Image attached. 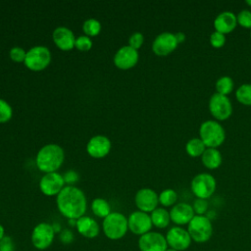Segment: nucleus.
I'll list each match as a JSON object with an SVG mask.
<instances>
[{
    "instance_id": "f03ea898",
    "label": "nucleus",
    "mask_w": 251,
    "mask_h": 251,
    "mask_svg": "<svg viewBox=\"0 0 251 251\" xmlns=\"http://www.w3.org/2000/svg\"><path fill=\"white\" fill-rule=\"evenodd\" d=\"M64 161V151L56 144L43 146L36 156L37 168L45 173H54Z\"/></svg>"
},
{
    "instance_id": "4468645a",
    "label": "nucleus",
    "mask_w": 251,
    "mask_h": 251,
    "mask_svg": "<svg viewBox=\"0 0 251 251\" xmlns=\"http://www.w3.org/2000/svg\"><path fill=\"white\" fill-rule=\"evenodd\" d=\"M134 201L139 211L151 213L159 204V195L151 188H141L135 194Z\"/></svg>"
},
{
    "instance_id": "7c9ffc66",
    "label": "nucleus",
    "mask_w": 251,
    "mask_h": 251,
    "mask_svg": "<svg viewBox=\"0 0 251 251\" xmlns=\"http://www.w3.org/2000/svg\"><path fill=\"white\" fill-rule=\"evenodd\" d=\"M209 41H210V44L212 47H214L216 49H220L225 46V44L226 42V38L225 34L218 32V31H213L210 34Z\"/></svg>"
},
{
    "instance_id": "58836bf2",
    "label": "nucleus",
    "mask_w": 251,
    "mask_h": 251,
    "mask_svg": "<svg viewBox=\"0 0 251 251\" xmlns=\"http://www.w3.org/2000/svg\"><path fill=\"white\" fill-rule=\"evenodd\" d=\"M63 177H64L65 182H68V183H74V182L77 181V179H78L77 174L75 172H74V171L67 172Z\"/></svg>"
},
{
    "instance_id": "f704fd0d",
    "label": "nucleus",
    "mask_w": 251,
    "mask_h": 251,
    "mask_svg": "<svg viewBox=\"0 0 251 251\" xmlns=\"http://www.w3.org/2000/svg\"><path fill=\"white\" fill-rule=\"evenodd\" d=\"M26 53L25 52V50L21 47H14L10 50V58L15 61V62H25Z\"/></svg>"
},
{
    "instance_id": "dca6fc26",
    "label": "nucleus",
    "mask_w": 251,
    "mask_h": 251,
    "mask_svg": "<svg viewBox=\"0 0 251 251\" xmlns=\"http://www.w3.org/2000/svg\"><path fill=\"white\" fill-rule=\"evenodd\" d=\"M64 177L57 173H47L44 175L39 183L40 190L48 196L58 195L59 192L64 188Z\"/></svg>"
},
{
    "instance_id": "f8f14e48",
    "label": "nucleus",
    "mask_w": 251,
    "mask_h": 251,
    "mask_svg": "<svg viewBox=\"0 0 251 251\" xmlns=\"http://www.w3.org/2000/svg\"><path fill=\"white\" fill-rule=\"evenodd\" d=\"M137 245L139 251H166L168 249L165 235L157 231H149L139 236Z\"/></svg>"
},
{
    "instance_id": "6e6552de",
    "label": "nucleus",
    "mask_w": 251,
    "mask_h": 251,
    "mask_svg": "<svg viewBox=\"0 0 251 251\" xmlns=\"http://www.w3.org/2000/svg\"><path fill=\"white\" fill-rule=\"evenodd\" d=\"M55 234L51 224L39 223L31 231V244L37 250H46L53 244Z\"/></svg>"
},
{
    "instance_id": "412c9836",
    "label": "nucleus",
    "mask_w": 251,
    "mask_h": 251,
    "mask_svg": "<svg viewBox=\"0 0 251 251\" xmlns=\"http://www.w3.org/2000/svg\"><path fill=\"white\" fill-rule=\"evenodd\" d=\"M53 40L61 50H71L75 46V36L71 29L60 26L53 31Z\"/></svg>"
},
{
    "instance_id": "20e7f679",
    "label": "nucleus",
    "mask_w": 251,
    "mask_h": 251,
    "mask_svg": "<svg viewBox=\"0 0 251 251\" xmlns=\"http://www.w3.org/2000/svg\"><path fill=\"white\" fill-rule=\"evenodd\" d=\"M102 231L111 240L122 239L128 231L127 218L119 212H111L102 222Z\"/></svg>"
},
{
    "instance_id": "2eb2a0df",
    "label": "nucleus",
    "mask_w": 251,
    "mask_h": 251,
    "mask_svg": "<svg viewBox=\"0 0 251 251\" xmlns=\"http://www.w3.org/2000/svg\"><path fill=\"white\" fill-rule=\"evenodd\" d=\"M169 212L171 222L178 226L188 225L195 216L192 205L185 202H179L175 204Z\"/></svg>"
},
{
    "instance_id": "f3484780",
    "label": "nucleus",
    "mask_w": 251,
    "mask_h": 251,
    "mask_svg": "<svg viewBox=\"0 0 251 251\" xmlns=\"http://www.w3.org/2000/svg\"><path fill=\"white\" fill-rule=\"evenodd\" d=\"M138 61V52L132 47L124 46L118 50L114 57L116 67L122 70H127L135 66Z\"/></svg>"
},
{
    "instance_id": "c03bdc74",
    "label": "nucleus",
    "mask_w": 251,
    "mask_h": 251,
    "mask_svg": "<svg viewBox=\"0 0 251 251\" xmlns=\"http://www.w3.org/2000/svg\"><path fill=\"white\" fill-rule=\"evenodd\" d=\"M166 251H177V250H176V249H173V248H170V247H168V249H167Z\"/></svg>"
},
{
    "instance_id": "4c0bfd02",
    "label": "nucleus",
    "mask_w": 251,
    "mask_h": 251,
    "mask_svg": "<svg viewBox=\"0 0 251 251\" xmlns=\"http://www.w3.org/2000/svg\"><path fill=\"white\" fill-rule=\"evenodd\" d=\"M14 250H15V244L13 239L10 236L5 235L0 241V251H14Z\"/></svg>"
},
{
    "instance_id": "e433bc0d",
    "label": "nucleus",
    "mask_w": 251,
    "mask_h": 251,
    "mask_svg": "<svg viewBox=\"0 0 251 251\" xmlns=\"http://www.w3.org/2000/svg\"><path fill=\"white\" fill-rule=\"evenodd\" d=\"M59 239H60V241H61L63 244H65V245L71 244V243L75 240L74 232H73L71 229L65 228V229H63V230L59 233Z\"/></svg>"
},
{
    "instance_id": "cd10ccee",
    "label": "nucleus",
    "mask_w": 251,
    "mask_h": 251,
    "mask_svg": "<svg viewBox=\"0 0 251 251\" xmlns=\"http://www.w3.org/2000/svg\"><path fill=\"white\" fill-rule=\"evenodd\" d=\"M177 200V193L171 188L163 190L159 194V203L164 207H173Z\"/></svg>"
},
{
    "instance_id": "bb28decb",
    "label": "nucleus",
    "mask_w": 251,
    "mask_h": 251,
    "mask_svg": "<svg viewBox=\"0 0 251 251\" xmlns=\"http://www.w3.org/2000/svg\"><path fill=\"white\" fill-rule=\"evenodd\" d=\"M236 100L245 106H251V83H243L235 90Z\"/></svg>"
},
{
    "instance_id": "72a5a7b5",
    "label": "nucleus",
    "mask_w": 251,
    "mask_h": 251,
    "mask_svg": "<svg viewBox=\"0 0 251 251\" xmlns=\"http://www.w3.org/2000/svg\"><path fill=\"white\" fill-rule=\"evenodd\" d=\"M75 46L80 51H88L92 46V42L88 36H79L75 39Z\"/></svg>"
},
{
    "instance_id": "ea45409f",
    "label": "nucleus",
    "mask_w": 251,
    "mask_h": 251,
    "mask_svg": "<svg viewBox=\"0 0 251 251\" xmlns=\"http://www.w3.org/2000/svg\"><path fill=\"white\" fill-rule=\"evenodd\" d=\"M175 35H176V41H177L178 44L184 42L185 39H186V35L183 31H178V32L175 33Z\"/></svg>"
},
{
    "instance_id": "5701e85b",
    "label": "nucleus",
    "mask_w": 251,
    "mask_h": 251,
    "mask_svg": "<svg viewBox=\"0 0 251 251\" xmlns=\"http://www.w3.org/2000/svg\"><path fill=\"white\" fill-rule=\"evenodd\" d=\"M150 218L152 221V225L157 228H165L171 223L170 212L165 208H156L151 212Z\"/></svg>"
},
{
    "instance_id": "423d86ee",
    "label": "nucleus",
    "mask_w": 251,
    "mask_h": 251,
    "mask_svg": "<svg viewBox=\"0 0 251 251\" xmlns=\"http://www.w3.org/2000/svg\"><path fill=\"white\" fill-rule=\"evenodd\" d=\"M190 188L196 198L207 200L216 191L217 181L215 176L211 174L199 173L191 179Z\"/></svg>"
},
{
    "instance_id": "39448f33",
    "label": "nucleus",
    "mask_w": 251,
    "mask_h": 251,
    "mask_svg": "<svg viewBox=\"0 0 251 251\" xmlns=\"http://www.w3.org/2000/svg\"><path fill=\"white\" fill-rule=\"evenodd\" d=\"M187 226V231L191 239L197 243L207 242L213 234L211 219H209L206 215H195Z\"/></svg>"
},
{
    "instance_id": "f257e3e1",
    "label": "nucleus",
    "mask_w": 251,
    "mask_h": 251,
    "mask_svg": "<svg viewBox=\"0 0 251 251\" xmlns=\"http://www.w3.org/2000/svg\"><path fill=\"white\" fill-rule=\"evenodd\" d=\"M57 207L66 218L77 220L86 212V199L83 192L75 186L64 187L57 195Z\"/></svg>"
},
{
    "instance_id": "4be33fe9",
    "label": "nucleus",
    "mask_w": 251,
    "mask_h": 251,
    "mask_svg": "<svg viewBox=\"0 0 251 251\" xmlns=\"http://www.w3.org/2000/svg\"><path fill=\"white\" fill-rule=\"evenodd\" d=\"M200 158L203 166L208 170L218 169L223 162L222 153L218 148H206Z\"/></svg>"
},
{
    "instance_id": "9d476101",
    "label": "nucleus",
    "mask_w": 251,
    "mask_h": 251,
    "mask_svg": "<svg viewBox=\"0 0 251 251\" xmlns=\"http://www.w3.org/2000/svg\"><path fill=\"white\" fill-rule=\"evenodd\" d=\"M165 237L168 247L176 249L177 251L186 250L190 246L192 241L187 229L178 226L171 227L167 231Z\"/></svg>"
},
{
    "instance_id": "a18cd8bd",
    "label": "nucleus",
    "mask_w": 251,
    "mask_h": 251,
    "mask_svg": "<svg viewBox=\"0 0 251 251\" xmlns=\"http://www.w3.org/2000/svg\"><path fill=\"white\" fill-rule=\"evenodd\" d=\"M250 38H251V31H250Z\"/></svg>"
},
{
    "instance_id": "b1692460",
    "label": "nucleus",
    "mask_w": 251,
    "mask_h": 251,
    "mask_svg": "<svg viewBox=\"0 0 251 251\" xmlns=\"http://www.w3.org/2000/svg\"><path fill=\"white\" fill-rule=\"evenodd\" d=\"M205 150L206 146L199 137L190 138L185 144V152L192 158L201 157Z\"/></svg>"
},
{
    "instance_id": "c9c22d12",
    "label": "nucleus",
    "mask_w": 251,
    "mask_h": 251,
    "mask_svg": "<svg viewBox=\"0 0 251 251\" xmlns=\"http://www.w3.org/2000/svg\"><path fill=\"white\" fill-rule=\"evenodd\" d=\"M143 41H144V37H143V35L140 32L133 33L129 37V39H128L129 46L132 47L135 50H137V49H139L141 47V45L143 44Z\"/></svg>"
},
{
    "instance_id": "c85d7f7f",
    "label": "nucleus",
    "mask_w": 251,
    "mask_h": 251,
    "mask_svg": "<svg viewBox=\"0 0 251 251\" xmlns=\"http://www.w3.org/2000/svg\"><path fill=\"white\" fill-rule=\"evenodd\" d=\"M82 29L85 34L90 35V36H95L100 32L101 29V25L98 21L94 19H89L84 22L82 25Z\"/></svg>"
},
{
    "instance_id": "79ce46f5",
    "label": "nucleus",
    "mask_w": 251,
    "mask_h": 251,
    "mask_svg": "<svg viewBox=\"0 0 251 251\" xmlns=\"http://www.w3.org/2000/svg\"><path fill=\"white\" fill-rule=\"evenodd\" d=\"M5 236V229L4 226L2 225H0V241L2 240V238Z\"/></svg>"
},
{
    "instance_id": "6ab92c4d",
    "label": "nucleus",
    "mask_w": 251,
    "mask_h": 251,
    "mask_svg": "<svg viewBox=\"0 0 251 251\" xmlns=\"http://www.w3.org/2000/svg\"><path fill=\"white\" fill-rule=\"evenodd\" d=\"M76 231L85 238H95L100 233V226L98 223L91 217L82 216L76 220Z\"/></svg>"
},
{
    "instance_id": "473e14b6",
    "label": "nucleus",
    "mask_w": 251,
    "mask_h": 251,
    "mask_svg": "<svg viewBox=\"0 0 251 251\" xmlns=\"http://www.w3.org/2000/svg\"><path fill=\"white\" fill-rule=\"evenodd\" d=\"M12 118V108L4 100L0 99V123H5Z\"/></svg>"
},
{
    "instance_id": "1a4fd4ad",
    "label": "nucleus",
    "mask_w": 251,
    "mask_h": 251,
    "mask_svg": "<svg viewBox=\"0 0 251 251\" xmlns=\"http://www.w3.org/2000/svg\"><path fill=\"white\" fill-rule=\"evenodd\" d=\"M51 61V54L47 47H32L25 56V65L31 71H41L45 69Z\"/></svg>"
},
{
    "instance_id": "ddd939ff",
    "label": "nucleus",
    "mask_w": 251,
    "mask_h": 251,
    "mask_svg": "<svg viewBox=\"0 0 251 251\" xmlns=\"http://www.w3.org/2000/svg\"><path fill=\"white\" fill-rule=\"evenodd\" d=\"M178 43L176 41L175 33L165 31L157 35L152 43L153 52L160 57H165L174 52Z\"/></svg>"
},
{
    "instance_id": "a19ab883",
    "label": "nucleus",
    "mask_w": 251,
    "mask_h": 251,
    "mask_svg": "<svg viewBox=\"0 0 251 251\" xmlns=\"http://www.w3.org/2000/svg\"><path fill=\"white\" fill-rule=\"evenodd\" d=\"M52 226H53V229H54V231H55V233H60L63 229H62V227H61V226L58 224V223H54V224H52Z\"/></svg>"
},
{
    "instance_id": "7ed1b4c3",
    "label": "nucleus",
    "mask_w": 251,
    "mask_h": 251,
    "mask_svg": "<svg viewBox=\"0 0 251 251\" xmlns=\"http://www.w3.org/2000/svg\"><path fill=\"white\" fill-rule=\"evenodd\" d=\"M199 138L206 148H218L226 140V130L220 122L207 120L199 126Z\"/></svg>"
},
{
    "instance_id": "a211bd4d",
    "label": "nucleus",
    "mask_w": 251,
    "mask_h": 251,
    "mask_svg": "<svg viewBox=\"0 0 251 251\" xmlns=\"http://www.w3.org/2000/svg\"><path fill=\"white\" fill-rule=\"evenodd\" d=\"M215 31L223 34H228L232 32L237 26L236 15L230 11H223L218 14L214 20Z\"/></svg>"
},
{
    "instance_id": "9b49d317",
    "label": "nucleus",
    "mask_w": 251,
    "mask_h": 251,
    "mask_svg": "<svg viewBox=\"0 0 251 251\" xmlns=\"http://www.w3.org/2000/svg\"><path fill=\"white\" fill-rule=\"evenodd\" d=\"M128 230L135 235H143L149 231L153 226L150 215L142 211L132 212L127 218Z\"/></svg>"
},
{
    "instance_id": "c756f323",
    "label": "nucleus",
    "mask_w": 251,
    "mask_h": 251,
    "mask_svg": "<svg viewBox=\"0 0 251 251\" xmlns=\"http://www.w3.org/2000/svg\"><path fill=\"white\" fill-rule=\"evenodd\" d=\"M237 25H240L244 28L251 29V11L250 10H241L236 15Z\"/></svg>"
},
{
    "instance_id": "393cba45",
    "label": "nucleus",
    "mask_w": 251,
    "mask_h": 251,
    "mask_svg": "<svg viewBox=\"0 0 251 251\" xmlns=\"http://www.w3.org/2000/svg\"><path fill=\"white\" fill-rule=\"evenodd\" d=\"M215 88L217 93L228 96L234 89V81L229 75H222L216 80Z\"/></svg>"
},
{
    "instance_id": "2f4dec72",
    "label": "nucleus",
    "mask_w": 251,
    "mask_h": 251,
    "mask_svg": "<svg viewBox=\"0 0 251 251\" xmlns=\"http://www.w3.org/2000/svg\"><path fill=\"white\" fill-rule=\"evenodd\" d=\"M192 208H193V211H194L195 215L204 216V215L207 213V211H208L209 204H208V201H207L206 199L196 198V199L193 201Z\"/></svg>"
},
{
    "instance_id": "aec40b11",
    "label": "nucleus",
    "mask_w": 251,
    "mask_h": 251,
    "mask_svg": "<svg viewBox=\"0 0 251 251\" xmlns=\"http://www.w3.org/2000/svg\"><path fill=\"white\" fill-rule=\"evenodd\" d=\"M111 148L110 140L103 135H97L92 137L86 146V150L91 157L102 158L106 156Z\"/></svg>"
},
{
    "instance_id": "a878e982",
    "label": "nucleus",
    "mask_w": 251,
    "mask_h": 251,
    "mask_svg": "<svg viewBox=\"0 0 251 251\" xmlns=\"http://www.w3.org/2000/svg\"><path fill=\"white\" fill-rule=\"evenodd\" d=\"M91 211L98 218H106L111 213L109 203L102 198H96L91 203Z\"/></svg>"
},
{
    "instance_id": "37998d69",
    "label": "nucleus",
    "mask_w": 251,
    "mask_h": 251,
    "mask_svg": "<svg viewBox=\"0 0 251 251\" xmlns=\"http://www.w3.org/2000/svg\"><path fill=\"white\" fill-rule=\"evenodd\" d=\"M245 3H246L249 7H251V0H247V1H245Z\"/></svg>"
},
{
    "instance_id": "0eeeda50",
    "label": "nucleus",
    "mask_w": 251,
    "mask_h": 251,
    "mask_svg": "<svg viewBox=\"0 0 251 251\" xmlns=\"http://www.w3.org/2000/svg\"><path fill=\"white\" fill-rule=\"evenodd\" d=\"M208 109L212 117L218 122L229 119L233 110L229 97L217 92L211 95L208 102Z\"/></svg>"
}]
</instances>
